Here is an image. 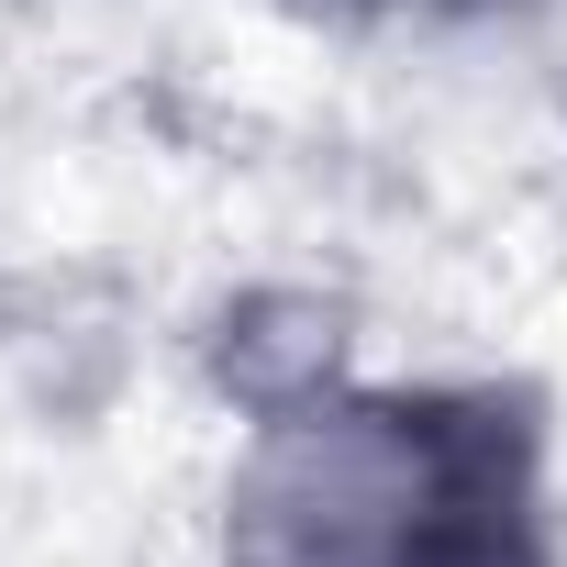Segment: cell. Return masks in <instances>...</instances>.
Here are the masks:
<instances>
[{
	"label": "cell",
	"mask_w": 567,
	"mask_h": 567,
	"mask_svg": "<svg viewBox=\"0 0 567 567\" xmlns=\"http://www.w3.org/2000/svg\"><path fill=\"white\" fill-rule=\"evenodd\" d=\"M234 567H545L534 412L501 390H256L223 489Z\"/></svg>",
	"instance_id": "6da1fadb"
},
{
	"label": "cell",
	"mask_w": 567,
	"mask_h": 567,
	"mask_svg": "<svg viewBox=\"0 0 567 567\" xmlns=\"http://www.w3.org/2000/svg\"><path fill=\"white\" fill-rule=\"evenodd\" d=\"M423 12H434V0H423Z\"/></svg>",
	"instance_id": "7a4b0ae2"
}]
</instances>
